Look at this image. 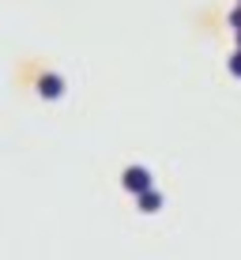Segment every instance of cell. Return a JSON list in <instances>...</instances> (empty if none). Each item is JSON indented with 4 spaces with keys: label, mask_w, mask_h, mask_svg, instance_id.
Segmentation results:
<instances>
[{
    "label": "cell",
    "mask_w": 241,
    "mask_h": 260,
    "mask_svg": "<svg viewBox=\"0 0 241 260\" xmlns=\"http://www.w3.org/2000/svg\"><path fill=\"white\" fill-rule=\"evenodd\" d=\"M121 185H124V189H128V192H147L151 189V174H147V170L144 166H128V170H124V177H121Z\"/></svg>",
    "instance_id": "1"
},
{
    "label": "cell",
    "mask_w": 241,
    "mask_h": 260,
    "mask_svg": "<svg viewBox=\"0 0 241 260\" xmlns=\"http://www.w3.org/2000/svg\"><path fill=\"white\" fill-rule=\"evenodd\" d=\"M38 94L42 98H60V94H64V79L53 76V72H49V76H42L38 79Z\"/></svg>",
    "instance_id": "2"
},
{
    "label": "cell",
    "mask_w": 241,
    "mask_h": 260,
    "mask_svg": "<svg viewBox=\"0 0 241 260\" xmlns=\"http://www.w3.org/2000/svg\"><path fill=\"white\" fill-rule=\"evenodd\" d=\"M136 200H140V211H147V215L162 208V192H158V189H147V192H140Z\"/></svg>",
    "instance_id": "3"
},
{
    "label": "cell",
    "mask_w": 241,
    "mask_h": 260,
    "mask_svg": "<svg viewBox=\"0 0 241 260\" xmlns=\"http://www.w3.org/2000/svg\"><path fill=\"white\" fill-rule=\"evenodd\" d=\"M230 76L241 79V53H234V57H230Z\"/></svg>",
    "instance_id": "4"
},
{
    "label": "cell",
    "mask_w": 241,
    "mask_h": 260,
    "mask_svg": "<svg viewBox=\"0 0 241 260\" xmlns=\"http://www.w3.org/2000/svg\"><path fill=\"white\" fill-rule=\"evenodd\" d=\"M230 26H234V30H241V8H234V12H230Z\"/></svg>",
    "instance_id": "5"
},
{
    "label": "cell",
    "mask_w": 241,
    "mask_h": 260,
    "mask_svg": "<svg viewBox=\"0 0 241 260\" xmlns=\"http://www.w3.org/2000/svg\"><path fill=\"white\" fill-rule=\"evenodd\" d=\"M237 53H241V30H237Z\"/></svg>",
    "instance_id": "6"
},
{
    "label": "cell",
    "mask_w": 241,
    "mask_h": 260,
    "mask_svg": "<svg viewBox=\"0 0 241 260\" xmlns=\"http://www.w3.org/2000/svg\"><path fill=\"white\" fill-rule=\"evenodd\" d=\"M237 8H241V0H237Z\"/></svg>",
    "instance_id": "7"
}]
</instances>
